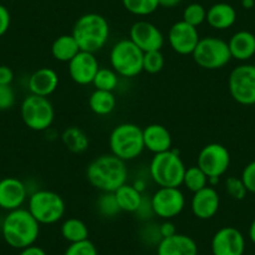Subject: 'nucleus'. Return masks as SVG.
<instances>
[{"label":"nucleus","mask_w":255,"mask_h":255,"mask_svg":"<svg viewBox=\"0 0 255 255\" xmlns=\"http://www.w3.org/2000/svg\"><path fill=\"white\" fill-rule=\"evenodd\" d=\"M143 239L148 240V243H154L158 245V243L161 240L160 232H159V225H146L141 234Z\"/></svg>","instance_id":"obj_40"},{"label":"nucleus","mask_w":255,"mask_h":255,"mask_svg":"<svg viewBox=\"0 0 255 255\" xmlns=\"http://www.w3.org/2000/svg\"><path fill=\"white\" fill-rule=\"evenodd\" d=\"M232 59L238 61L250 60L255 56V35L249 30H239L228 41Z\"/></svg>","instance_id":"obj_22"},{"label":"nucleus","mask_w":255,"mask_h":255,"mask_svg":"<svg viewBox=\"0 0 255 255\" xmlns=\"http://www.w3.org/2000/svg\"><path fill=\"white\" fill-rule=\"evenodd\" d=\"M90 110L95 115L99 117H107L112 114L117 108V98L113 92H104V90H97L90 94L88 100Z\"/></svg>","instance_id":"obj_26"},{"label":"nucleus","mask_w":255,"mask_h":255,"mask_svg":"<svg viewBox=\"0 0 255 255\" xmlns=\"http://www.w3.org/2000/svg\"><path fill=\"white\" fill-rule=\"evenodd\" d=\"M156 255H198V244L189 235L176 233L161 238L156 245Z\"/></svg>","instance_id":"obj_19"},{"label":"nucleus","mask_w":255,"mask_h":255,"mask_svg":"<svg viewBox=\"0 0 255 255\" xmlns=\"http://www.w3.org/2000/svg\"><path fill=\"white\" fill-rule=\"evenodd\" d=\"M16 100L15 92L11 85L0 84V110H9L14 107Z\"/></svg>","instance_id":"obj_37"},{"label":"nucleus","mask_w":255,"mask_h":255,"mask_svg":"<svg viewBox=\"0 0 255 255\" xmlns=\"http://www.w3.org/2000/svg\"><path fill=\"white\" fill-rule=\"evenodd\" d=\"M144 145L153 154L164 153L173 149V138L168 128L161 124H150L143 129Z\"/></svg>","instance_id":"obj_21"},{"label":"nucleus","mask_w":255,"mask_h":255,"mask_svg":"<svg viewBox=\"0 0 255 255\" xmlns=\"http://www.w3.org/2000/svg\"><path fill=\"white\" fill-rule=\"evenodd\" d=\"M181 20L198 28V26H200L203 23L207 21V9L199 3L189 4L184 9L183 19Z\"/></svg>","instance_id":"obj_33"},{"label":"nucleus","mask_w":255,"mask_h":255,"mask_svg":"<svg viewBox=\"0 0 255 255\" xmlns=\"http://www.w3.org/2000/svg\"><path fill=\"white\" fill-rule=\"evenodd\" d=\"M133 185L135 186V188L138 189L139 191H141V193H143V191L145 190V188H146L145 180H143V179H138V180H135V181H134Z\"/></svg>","instance_id":"obj_47"},{"label":"nucleus","mask_w":255,"mask_h":255,"mask_svg":"<svg viewBox=\"0 0 255 255\" xmlns=\"http://www.w3.org/2000/svg\"><path fill=\"white\" fill-rule=\"evenodd\" d=\"M114 194L120 210L124 213H131V214H135L144 198L141 191H139L133 184L128 183L120 186L119 189H117L114 191Z\"/></svg>","instance_id":"obj_24"},{"label":"nucleus","mask_w":255,"mask_h":255,"mask_svg":"<svg viewBox=\"0 0 255 255\" xmlns=\"http://www.w3.org/2000/svg\"><path fill=\"white\" fill-rule=\"evenodd\" d=\"M245 247V237L234 227H223L218 229L210 243L213 255H244Z\"/></svg>","instance_id":"obj_13"},{"label":"nucleus","mask_w":255,"mask_h":255,"mask_svg":"<svg viewBox=\"0 0 255 255\" xmlns=\"http://www.w3.org/2000/svg\"><path fill=\"white\" fill-rule=\"evenodd\" d=\"M240 178H242L248 193L255 194V160L250 161L249 164L244 166Z\"/></svg>","instance_id":"obj_38"},{"label":"nucleus","mask_w":255,"mask_h":255,"mask_svg":"<svg viewBox=\"0 0 255 255\" xmlns=\"http://www.w3.org/2000/svg\"><path fill=\"white\" fill-rule=\"evenodd\" d=\"M120 77L112 69V68H99L93 85L97 90H104V92H113L119 87Z\"/></svg>","instance_id":"obj_30"},{"label":"nucleus","mask_w":255,"mask_h":255,"mask_svg":"<svg viewBox=\"0 0 255 255\" xmlns=\"http://www.w3.org/2000/svg\"><path fill=\"white\" fill-rule=\"evenodd\" d=\"M20 114L24 124L29 129L44 131L53 125L55 110L48 98L29 94L21 103Z\"/></svg>","instance_id":"obj_9"},{"label":"nucleus","mask_w":255,"mask_h":255,"mask_svg":"<svg viewBox=\"0 0 255 255\" xmlns=\"http://www.w3.org/2000/svg\"><path fill=\"white\" fill-rule=\"evenodd\" d=\"M10 11L8 10L6 6H4L3 4H0V36L5 35L6 31L10 28Z\"/></svg>","instance_id":"obj_41"},{"label":"nucleus","mask_w":255,"mask_h":255,"mask_svg":"<svg viewBox=\"0 0 255 255\" xmlns=\"http://www.w3.org/2000/svg\"><path fill=\"white\" fill-rule=\"evenodd\" d=\"M224 188L227 194L234 200L245 199L248 194V190L243 183L242 178H238V176H229V178L225 179Z\"/></svg>","instance_id":"obj_35"},{"label":"nucleus","mask_w":255,"mask_h":255,"mask_svg":"<svg viewBox=\"0 0 255 255\" xmlns=\"http://www.w3.org/2000/svg\"><path fill=\"white\" fill-rule=\"evenodd\" d=\"M232 158L228 148L223 144H207L198 154L197 165L204 171L208 178H222L229 170Z\"/></svg>","instance_id":"obj_12"},{"label":"nucleus","mask_w":255,"mask_h":255,"mask_svg":"<svg viewBox=\"0 0 255 255\" xmlns=\"http://www.w3.org/2000/svg\"><path fill=\"white\" fill-rule=\"evenodd\" d=\"M191 56H193V60L198 64V67L207 70L223 69L232 60L228 41L218 36L200 38Z\"/></svg>","instance_id":"obj_8"},{"label":"nucleus","mask_w":255,"mask_h":255,"mask_svg":"<svg viewBox=\"0 0 255 255\" xmlns=\"http://www.w3.org/2000/svg\"><path fill=\"white\" fill-rule=\"evenodd\" d=\"M237 10L228 3H217L207 10V23L215 30H228L237 21Z\"/></svg>","instance_id":"obj_23"},{"label":"nucleus","mask_w":255,"mask_h":255,"mask_svg":"<svg viewBox=\"0 0 255 255\" xmlns=\"http://www.w3.org/2000/svg\"><path fill=\"white\" fill-rule=\"evenodd\" d=\"M97 210L107 219L115 218L119 213H122L114 193H102L97 200Z\"/></svg>","instance_id":"obj_32"},{"label":"nucleus","mask_w":255,"mask_h":255,"mask_svg":"<svg viewBox=\"0 0 255 255\" xmlns=\"http://www.w3.org/2000/svg\"><path fill=\"white\" fill-rule=\"evenodd\" d=\"M14 80V72L8 65H0V84L11 85Z\"/></svg>","instance_id":"obj_42"},{"label":"nucleus","mask_w":255,"mask_h":255,"mask_svg":"<svg viewBox=\"0 0 255 255\" xmlns=\"http://www.w3.org/2000/svg\"><path fill=\"white\" fill-rule=\"evenodd\" d=\"M200 40L198 28L179 20L170 26L168 33V43L179 55H191Z\"/></svg>","instance_id":"obj_14"},{"label":"nucleus","mask_w":255,"mask_h":255,"mask_svg":"<svg viewBox=\"0 0 255 255\" xmlns=\"http://www.w3.org/2000/svg\"><path fill=\"white\" fill-rule=\"evenodd\" d=\"M128 13L136 16H148L159 8V0H122Z\"/></svg>","instance_id":"obj_31"},{"label":"nucleus","mask_w":255,"mask_h":255,"mask_svg":"<svg viewBox=\"0 0 255 255\" xmlns=\"http://www.w3.org/2000/svg\"><path fill=\"white\" fill-rule=\"evenodd\" d=\"M26 209L40 225H53L63 219L67 204L56 191L38 189L29 195Z\"/></svg>","instance_id":"obj_6"},{"label":"nucleus","mask_w":255,"mask_h":255,"mask_svg":"<svg viewBox=\"0 0 255 255\" xmlns=\"http://www.w3.org/2000/svg\"><path fill=\"white\" fill-rule=\"evenodd\" d=\"M230 97L240 105H255V64L243 63L230 72L228 79Z\"/></svg>","instance_id":"obj_10"},{"label":"nucleus","mask_w":255,"mask_h":255,"mask_svg":"<svg viewBox=\"0 0 255 255\" xmlns=\"http://www.w3.org/2000/svg\"><path fill=\"white\" fill-rule=\"evenodd\" d=\"M110 153L125 163L139 158L145 149L143 129L134 123L117 125L109 135Z\"/></svg>","instance_id":"obj_5"},{"label":"nucleus","mask_w":255,"mask_h":255,"mask_svg":"<svg viewBox=\"0 0 255 255\" xmlns=\"http://www.w3.org/2000/svg\"><path fill=\"white\" fill-rule=\"evenodd\" d=\"M248 234H249V239L252 240L253 244L255 245V218H254V220L252 222V224H250L249 233H248Z\"/></svg>","instance_id":"obj_46"},{"label":"nucleus","mask_w":255,"mask_h":255,"mask_svg":"<svg viewBox=\"0 0 255 255\" xmlns=\"http://www.w3.org/2000/svg\"><path fill=\"white\" fill-rule=\"evenodd\" d=\"M185 164L176 149L154 154L149 164V175L159 188H180L183 185Z\"/></svg>","instance_id":"obj_4"},{"label":"nucleus","mask_w":255,"mask_h":255,"mask_svg":"<svg viewBox=\"0 0 255 255\" xmlns=\"http://www.w3.org/2000/svg\"><path fill=\"white\" fill-rule=\"evenodd\" d=\"M79 51V45L72 34L58 36L51 44V55L60 63H69Z\"/></svg>","instance_id":"obj_25"},{"label":"nucleus","mask_w":255,"mask_h":255,"mask_svg":"<svg viewBox=\"0 0 255 255\" xmlns=\"http://www.w3.org/2000/svg\"><path fill=\"white\" fill-rule=\"evenodd\" d=\"M64 146L74 154H82L89 148V136L78 127H69L61 133Z\"/></svg>","instance_id":"obj_27"},{"label":"nucleus","mask_w":255,"mask_h":255,"mask_svg":"<svg viewBox=\"0 0 255 255\" xmlns=\"http://www.w3.org/2000/svg\"><path fill=\"white\" fill-rule=\"evenodd\" d=\"M144 51L130 39H120L109 53L110 68L122 78H135L143 72Z\"/></svg>","instance_id":"obj_7"},{"label":"nucleus","mask_w":255,"mask_h":255,"mask_svg":"<svg viewBox=\"0 0 255 255\" xmlns=\"http://www.w3.org/2000/svg\"><path fill=\"white\" fill-rule=\"evenodd\" d=\"M220 208V195L214 186H205L202 190L193 193L190 210L195 218L209 220L217 215Z\"/></svg>","instance_id":"obj_17"},{"label":"nucleus","mask_w":255,"mask_h":255,"mask_svg":"<svg viewBox=\"0 0 255 255\" xmlns=\"http://www.w3.org/2000/svg\"><path fill=\"white\" fill-rule=\"evenodd\" d=\"M28 198V189L20 179L6 176L0 180V208L3 210L19 209Z\"/></svg>","instance_id":"obj_18"},{"label":"nucleus","mask_w":255,"mask_h":255,"mask_svg":"<svg viewBox=\"0 0 255 255\" xmlns=\"http://www.w3.org/2000/svg\"><path fill=\"white\" fill-rule=\"evenodd\" d=\"M60 233L64 240L70 244L89 239V228L79 218H68L64 220L61 223Z\"/></svg>","instance_id":"obj_28"},{"label":"nucleus","mask_w":255,"mask_h":255,"mask_svg":"<svg viewBox=\"0 0 255 255\" xmlns=\"http://www.w3.org/2000/svg\"><path fill=\"white\" fill-rule=\"evenodd\" d=\"M99 68V61L95 54L83 50H80L68 63V73L70 79L78 85L93 84V80Z\"/></svg>","instance_id":"obj_16"},{"label":"nucleus","mask_w":255,"mask_h":255,"mask_svg":"<svg viewBox=\"0 0 255 255\" xmlns=\"http://www.w3.org/2000/svg\"><path fill=\"white\" fill-rule=\"evenodd\" d=\"M159 232H160L161 238H168L171 237V235L176 234V228L175 224L170 220H164L160 225H159Z\"/></svg>","instance_id":"obj_43"},{"label":"nucleus","mask_w":255,"mask_h":255,"mask_svg":"<svg viewBox=\"0 0 255 255\" xmlns=\"http://www.w3.org/2000/svg\"><path fill=\"white\" fill-rule=\"evenodd\" d=\"M1 234L9 247L21 250L35 244L40 234V224L28 209L19 208L5 215L1 224Z\"/></svg>","instance_id":"obj_2"},{"label":"nucleus","mask_w":255,"mask_h":255,"mask_svg":"<svg viewBox=\"0 0 255 255\" xmlns=\"http://www.w3.org/2000/svg\"><path fill=\"white\" fill-rule=\"evenodd\" d=\"M243 8L245 9H252L255 4V0H242Z\"/></svg>","instance_id":"obj_48"},{"label":"nucleus","mask_w":255,"mask_h":255,"mask_svg":"<svg viewBox=\"0 0 255 255\" xmlns=\"http://www.w3.org/2000/svg\"><path fill=\"white\" fill-rule=\"evenodd\" d=\"M129 39L144 53L161 50L164 46V35L160 29L146 20H138L130 26Z\"/></svg>","instance_id":"obj_15"},{"label":"nucleus","mask_w":255,"mask_h":255,"mask_svg":"<svg viewBox=\"0 0 255 255\" xmlns=\"http://www.w3.org/2000/svg\"><path fill=\"white\" fill-rule=\"evenodd\" d=\"M64 255H98V249L94 243L87 239L69 244L64 252Z\"/></svg>","instance_id":"obj_36"},{"label":"nucleus","mask_w":255,"mask_h":255,"mask_svg":"<svg viewBox=\"0 0 255 255\" xmlns=\"http://www.w3.org/2000/svg\"><path fill=\"white\" fill-rule=\"evenodd\" d=\"M183 185L191 193H197L208 186V175L198 165H191L185 169Z\"/></svg>","instance_id":"obj_29"},{"label":"nucleus","mask_w":255,"mask_h":255,"mask_svg":"<svg viewBox=\"0 0 255 255\" xmlns=\"http://www.w3.org/2000/svg\"><path fill=\"white\" fill-rule=\"evenodd\" d=\"M135 215L140 220H144V222H146V220L150 219L151 217H154L153 208H151L150 197H144L143 198V202H141L139 209L135 212Z\"/></svg>","instance_id":"obj_39"},{"label":"nucleus","mask_w":255,"mask_h":255,"mask_svg":"<svg viewBox=\"0 0 255 255\" xmlns=\"http://www.w3.org/2000/svg\"><path fill=\"white\" fill-rule=\"evenodd\" d=\"M88 181L100 193H114L128 181L127 163L110 154H103L90 161L85 171Z\"/></svg>","instance_id":"obj_1"},{"label":"nucleus","mask_w":255,"mask_h":255,"mask_svg":"<svg viewBox=\"0 0 255 255\" xmlns=\"http://www.w3.org/2000/svg\"><path fill=\"white\" fill-rule=\"evenodd\" d=\"M72 35L80 50L98 53L107 45L110 36V26L107 19L98 13H87L78 18Z\"/></svg>","instance_id":"obj_3"},{"label":"nucleus","mask_w":255,"mask_h":255,"mask_svg":"<svg viewBox=\"0 0 255 255\" xmlns=\"http://www.w3.org/2000/svg\"><path fill=\"white\" fill-rule=\"evenodd\" d=\"M164 65H165V59L161 50L144 53L143 72H146L148 74H158L163 70Z\"/></svg>","instance_id":"obj_34"},{"label":"nucleus","mask_w":255,"mask_h":255,"mask_svg":"<svg viewBox=\"0 0 255 255\" xmlns=\"http://www.w3.org/2000/svg\"><path fill=\"white\" fill-rule=\"evenodd\" d=\"M183 0H159V6H163V8L173 9L175 6H178Z\"/></svg>","instance_id":"obj_45"},{"label":"nucleus","mask_w":255,"mask_h":255,"mask_svg":"<svg viewBox=\"0 0 255 255\" xmlns=\"http://www.w3.org/2000/svg\"><path fill=\"white\" fill-rule=\"evenodd\" d=\"M19 255H48V254H46V252L43 249V248L33 244L30 245V247H26L24 248V249H21L20 253H19Z\"/></svg>","instance_id":"obj_44"},{"label":"nucleus","mask_w":255,"mask_h":255,"mask_svg":"<svg viewBox=\"0 0 255 255\" xmlns=\"http://www.w3.org/2000/svg\"><path fill=\"white\" fill-rule=\"evenodd\" d=\"M59 74L53 68L43 67L35 70L28 79V88L30 94L39 97H50L59 87Z\"/></svg>","instance_id":"obj_20"},{"label":"nucleus","mask_w":255,"mask_h":255,"mask_svg":"<svg viewBox=\"0 0 255 255\" xmlns=\"http://www.w3.org/2000/svg\"><path fill=\"white\" fill-rule=\"evenodd\" d=\"M154 215L163 220H171L185 209L186 199L179 188H159L150 197Z\"/></svg>","instance_id":"obj_11"}]
</instances>
